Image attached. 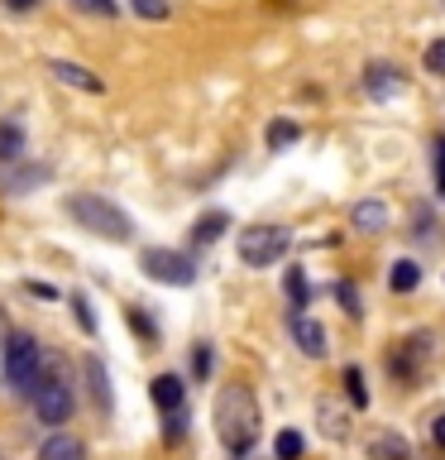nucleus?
Returning a JSON list of instances; mask_svg holds the SVG:
<instances>
[{
    "instance_id": "9",
    "label": "nucleus",
    "mask_w": 445,
    "mask_h": 460,
    "mask_svg": "<svg viewBox=\"0 0 445 460\" xmlns=\"http://www.w3.org/2000/svg\"><path fill=\"white\" fill-rule=\"evenodd\" d=\"M39 460H86V446H82V437H72V431H53V437L39 446Z\"/></svg>"
},
{
    "instance_id": "5",
    "label": "nucleus",
    "mask_w": 445,
    "mask_h": 460,
    "mask_svg": "<svg viewBox=\"0 0 445 460\" xmlns=\"http://www.w3.org/2000/svg\"><path fill=\"white\" fill-rule=\"evenodd\" d=\"M139 269L149 273L153 283H168V288H187V283H196L192 259L178 254V250H144V254H139Z\"/></svg>"
},
{
    "instance_id": "14",
    "label": "nucleus",
    "mask_w": 445,
    "mask_h": 460,
    "mask_svg": "<svg viewBox=\"0 0 445 460\" xmlns=\"http://www.w3.org/2000/svg\"><path fill=\"white\" fill-rule=\"evenodd\" d=\"M397 86H402V82H397V72L388 67V63H373V67L364 72V92L379 96V101H388V96L397 92Z\"/></svg>"
},
{
    "instance_id": "22",
    "label": "nucleus",
    "mask_w": 445,
    "mask_h": 460,
    "mask_svg": "<svg viewBox=\"0 0 445 460\" xmlns=\"http://www.w3.org/2000/svg\"><path fill=\"white\" fill-rule=\"evenodd\" d=\"M287 297H292V307H307L311 288H307V273L301 269H287Z\"/></svg>"
},
{
    "instance_id": "10",
    "label": "nucleus",
    "mask_w": 445,
    "mask_h": 460,
    "mask_svg": "<svg viewBox=\"0 0 445 460\" xmlns=\"http://www.w3.org/2000/svg\"><path fill=\"white\" fill-rule=\"evenodd\" d=\"M149 394H153V402L163 412H172V408H182V398H187V384L178 379V374H158V379L149 384Z\"/></svg>"
},
{
    "instance_id": "26",
    "label": "nucleus",
    "mask_w": 445,
    "mask_h": 460,
    "mask_svg": "<svg viewBox=\"0 0 445 460\" xmlns=\"http://www.w3.org/2000/svg\"><path fill=\"white\" fill-rule=\"evenodd\" d=\"M43 178H48V168H29V172H14V178H10V192H29V187H39Z\"/></svg>"
},
{
    "instance_id": "19",
    "label": "nucleus",
    "mask_w": 445,
    "mask_h": 460,
    "mask_svg": "<svg viewBox=\"0 0 445 460\" xmlns=\"http://www.w3.org/2000/svg\"><path fill=\"white\" fill-rule=\"evenodd\" d=\"M301 451H307L301 431H278V441H273V456H278V460H297Z\"/></svg>"
},
{
    "instance_id": "29",
    "label": "nucleus",
    "mask_w": 445,
    "mask_h": 460,
    "mask_svg": "<svg viewBox=\"0 0 445 460\" xmlns=\"http://www.w3.org/2000/svg\"><path fill=\"white\" fill-rule=\"evenodd\" d=\"M426 67L436 72V77H445V39H431L426 43Z\"/></svg>"
},
{
    "instance_id": "35",
    "label": "nucleus",
    "mask_w": 445,
    "mask_h": 460,
    "mask_svg": "<svg viewBox=\"0 0 445 460\" xmlns=\"http://www.w3.org/2000/svg\"><path fill=\"white\" fill-rule=\"evenodd\" d=\"M441 201H445V172H441Z\"/></svg>"
},
{
    "instance_id": "25",
    "label": "nucleus",
    "mask_w": 445,
    "mask_h": 460,
    "mask_svg": "<svg viewBox=\"0 0 445 460\" xmlns=\"http://www.w3.org/2000/svg\"><path fill=\"white\" fill-rule=\"evenodd\" d=\"M125 322H129V326H135V331H139V336H144V341H149V345L158 341V331H153V322H149V316H144L139 307H125Z\"/></svg>"
},
{
    "instance_id": "27",
    "label": "nucleus",
    "mask_w": 445,
    "mask_h": 460,
    "mask_svg": "<svg viewBox=\"0 0 445 460\" xmlns=\"http://www.w3.org/2000/svg\"><path fill=\"white\" fill-rule=\"evenodd\" d=\"M168 422H163V441H182V431H187V412L182 408H172V412H163Z\"/></svg>"
},
{
    "instance_id": "24",
    "label": "nucleus",
    "mask_w": 445,
    "mask_h": 460,
    "mask_svg": "<svg viewBox=\"0 0 445 460\" xmlns=\"http://www.w3.org/2000/svg\"><path fill=\"white\" fill-rule=\"evenodd\" d=\"M301 135V129H297V120H273L268 125V144H273V149H283V144H292Z\"/></svg>"
},
{
    "instance_id": "7",
    "label": "nucleus",
    "mask_w": 445,
    "mask_h": 460,
    "mask_svg": "<svg viewBox=\"0 0 445 460\" xmlns=\"http://www.w3.org/2000/svg\"><path fill=\"white\" fill-rule=\"evenodd\" d=\"M292 341H297V350L307 355V359H326V326L316 322V316H307V312H292Z\"/></svg>"
},
{
    "instance_id": "31",
    "label": "nucleus",
    "mask_w": 445,
    "mask_h": 460,
    "mask_svg": "<svg viewBox=\"0 0 445 460\" xmlns=\"http://www.w3.org/2000/svg\"><path fill=\"white\" fill-rule=\"evenodd\" d=\"M72 307H77V322H82V331H96V316H92V307H86L82 297H72Z\"/></svg>"
},
{
    "instance_id": "4",
    "label": "nucleus",
    "mask_w": 445,
    "mask_h": 460,
    "mask_svg": "<svg viewBox=\"0 0 445 460\" xmlns=\"http://www.w3.org/2000/svg\"><path fill=\"white\" fill-rule=\"evenodd\" d=\"M287 244H292V230L287 226H249V230H240V259L249 269L278 264V259L287 254Z\"/></svg>"
},
{
    "instance_id": "3",
    "label": "nucleus",
    "mask_w": 445,
    "mask_h": 460,
    "mask_svg": "<svg viewBox=\"0 0 445 460\" xmlns=\"http://www.w3.org/2000/svg\"><path fill=\"white\" fill-rule=\"evenodd\" d=\"M48 374V359H43V345L34 341V336H10L5 341V384L14 388V394H34L39 388V379Z\"/></svg>"
},
{
    "instance_id": "21",
    "label": "nucleus",
    "mask_w": 445,
    "mask_h": 460,
    "mask_svg": "<svg viewBox=\"0 0 445 460\" xmlns=\"http://www.w3.org/2000/svg\"><path fill=\"white\" fill-rule=\"evenodd\" d=\"M129 10H135L139 14V20H168V14H172V5H168V0H129Z\"/></svg>"
},
{
    "instance_id": "30",
    "label": "nucleus",
    "mask_w": 445,
    "mask_h": 460,
    "mask_svg": "<svg viewBox=\"0 0 445 460\" xmlns=\"http://www.w3.org/2000/svg\"><path fill=\"white\" fill-rule=\"evenodd\" d=\"M336 297L345 302V312H350V316H359V312H364V307H359V293H354V283H336Z\"/></svg>"
},
{
    "instance_id": "20",
    "label": "nucleus",
    "mask_w": 445,
    "mask_h": 460,
    "mask_svg": "<svg viewBox=\"0 0 445 460\" xmlns=\"http://www.w3.org/2000/svg\"><path fill=\"white\" fill-rule=\"evenodd\" d=\"M345 394H350L354 408H369V388H364V374H359L354 365L345 369Z\"/></svg>"
},
{
    "instance_id": "34",
    "label": "nucleus",
    "mask_w": 445,
    "mask_h": 460,
    "mask_svg": "<svg viewBox=\"0 0 445 460\" xmlns=\"http://www.w3.org/2000/svg\"><path fill=\"white\" fill-rule=\"evenodd\" d=\"M436 154H441V172H445V139L436 144Z\"/></svg>"
},
{
    "instance_id": "2",
    "label": "nucleus",
    "mask_w": 445,
    "mask_h": 460,
    "mask_svg": "<svg viewBox=\"0 0 445 460\" xmlns=\"http://www.w3.org/2000/svg\"><path fill=\"white\" fill-rule=\"evenodd\" d=\"M67 211H72V221H77L82 230H92V235H100V240L125 244L129 235H135V221H129V216L115 207L110 197L82 192V197H72V201H67Z\"/></svg>"
},
{
    "instance_id": "8",
    "label": "nucleus",
    "mask_w": 445,
    "mask_h": 460,
    "mask_svg": "<svg viewBox=\"0 0 445 460\" xmlns=\"http://www.w3.org/2000/svg\"><path fill=\"white\" fill-rule=\"evenodd\" d=\"M48 77H57L63 86H72V92H92V96L106 92V82H100L92 67H77V63H67V58H53V63H48Z\"/></svg>"
},
{
    "instance_id": "17",
    "label": "nucleus",
    "mask_w": 445,
    "mask_h": 460,
    "mask_svg": "<svg viewBox=\"0 0 445 460\" xmlns=\"http://www.w3.org/2000/svg\"><path fill=\"white\" fill-rule=\"evenodd\" d=\"M388 283H393V293H412V288L422 283V269H416L412 259H397V264H393V279H388Z\"/></svg>"
},
{
    "instance_id": "18",
    "label": "nucleus",
    "mask_w": 445,
    "mask_h": 460,
    "mask_svg": "<svg viewBox=\"0 0 445 460\" xmlns=\"http://www.w3.org/2000/svg\"><path fill=\"white\" fill-rule=\"evenodd\" d=\"M86 379H92V388H96L100 412H110V384H106V369H100V359H86Z\"/></svg>"
},
{
    "instance_id": "28",
    "label": "nucleus",
    "mask_w": 445,
    "mask_h": 460,
    "mask_svg": "<svg viewBox=\"0 0 445 460\" xmlns=\"http://www.w3.org/2000/svg\"><path fill=\"white\" fill-rule=\"evenodd\" d=\"M211 365H215V355H211V345L201 341L196 350H192V374H196V379H206V374H211Z\"/></svg>"
},
{
    "instance_id": "32",
    "label": "nucleus",
    "mask_w": 445,
    "mask_h": 460,
    "mask_svg": "<svg viewBox=\"0 0 445 460\" xmlns=\"http://www.w3.org/2000/svg\"><path fill=\"white\" fill-rule=\"evenodd\" d=\"M10 14H29V10H39V0H0Z\"/></svg>"
},
{
    "instance_id": "15",
    "label": "nucleus",
    "mask_w": 445,
    "mask_h": 460,
    "mask_svg": "<svg viewBox=\"0 0 445 460\" xmlns=\"http://www.w3.org/2000/svg\"><path fill=\"white\" fill-rule=\"evenodd\" d=\"M20 158H24V129L5 120L0 125V164H20Z\"/></svg>"
},
{
    "instance_id": "11",
    "label": "nucleus",
    "mask_w": 445,
    "mask_h": 460,
    "mask_svg": "<svg viewBox=\"0 0 445 460\" xmlns=\"http://www.w3.org/2000/svg\"><path fill=\"white\" fill-rule=\"evenodd\" d=\"M316 417H321V431H326V437H336V441L350 431V412L340 408V398H321V402H316Z\"/></svg>"
},
{
    "instance_id": "33",
    "label": "nucleus",
    "mask_w": 445,
    "mask_h": 460,
    "mask_svg": "<svg viewBox=\"0 0 445 460\" xmlns=\"http://www.w3.org/2000/svg\"><path fill=\"white\" fill-rule=\"evenodd\" d=\"M431 441H436V446H445V412L436 417V422H431Z\"/></svg>"
},
{
    "instance_id": "16",
    "label": "nucleus",
    "mask_w": 445,
    "mask_h": 460,
    "mask_svg": "<svg viewBox=\"0 0 445 460\" xmlns=\"http://www.w3.org/2000/svg\"><path fill=\"white\" fill-rule=\"evenodd\" d=\"M230 226V216L225 211H211V216H201V221H196V230H192V240L196 244H215V240H221V230Z\"/></svg>"
},
{
    "instance_id": "1",
    "label": "nucleus",
    "mask_w": 445,
    "mask_h": 460,
    "mask_svg": "<svg viewBox=\"0 0 445 460\" xmlns=\"http://www.w3.org/2000/svg\"><path fill=\"white\" fill-rule=\"evenodd\" d=\"M215 437L235 460H244L258 441V402L244 384H225L215 394Z\"/></svg>"
},
{
    "instance_id": "13",
    "label": "nucleus",
    "mask_w": 445,
    "mask_h": 460,
    "mask_svg": "<svg viewBox=\"0 0 445 460\" xmlns=\"http://www.w3.org/2000/svg\"><path fill=\"white\" fill-rule=\"evenodd\" d=\"M350 221H354V230H364V235H379V230H388V207L383 201H359Z\"/></svg>"
},
{
    "instance_id": "23",
    "label": "nucleus",
    "mask_w": 445,
    "mask_h": 460,
    "mask_svg": "<svg viewBox=\"0 0 445 460\" xmlns=\"http://www.w3.org/2000/svg\"><path fill=\"white\" fill-rule=\"evenodd\" d=\"M72 10L100 14V20H115V14H120V0H72Z\"/></svg>"
},
{
    "instance_id": "6",
    "label": "nucleus",
    "mask_w": 445,
    "mask_h": 460,
    "mask_svg": "<svg viewBox=\"0 0 445 460\" xmlns=\"http://www.w3.org/2000/svg\"><path fill=\"white\" fill-rule=\"evenodd\" d=\"M34 412H39V422H48V427H57V422H67L72 417V408H77V398H72V388L57 379V374H43L39 379V388L34 394Z\"/></svg>"
},
{
    "instance_id": "12",
    "label": "nucleus",
    "mask_w": 445,
    "mask_h": 460,
    "mask_svg": "<svg viewBox=\"0 0 445 460\" xmlns=\"http://www.w3.org/2000/svg\"><path fill=\"white\" fill-rule=\"evenodd\" d=\"M369 460H412V446L397 437V431H379L369 441Z\"/></svg>"
}]
</instances>
